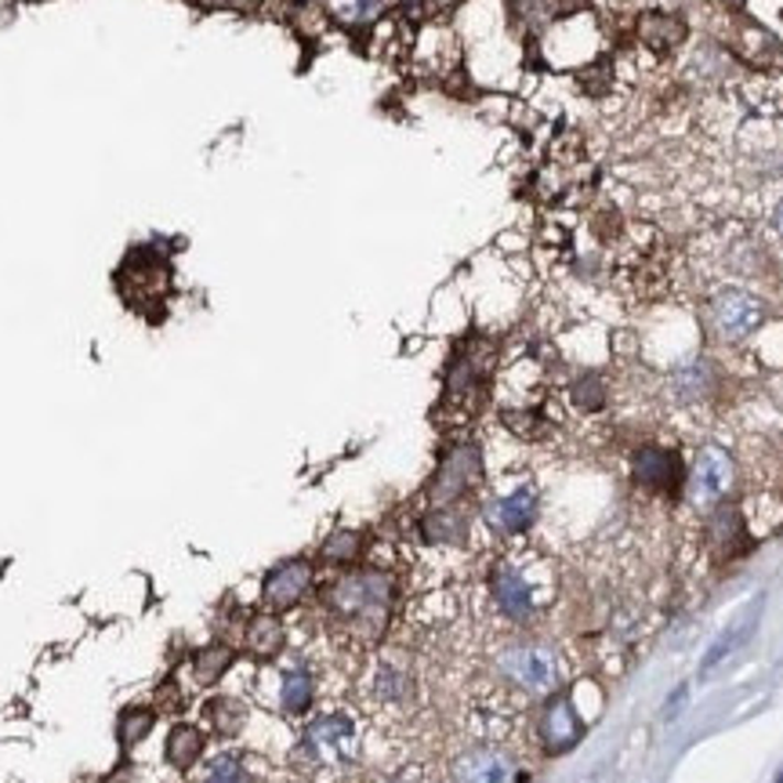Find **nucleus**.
<instances>
[{"instance_id":"f257e3e1","label":"nucleus","mask_w":783,"mask_h":783,"mask_svg":"<svg viewBox=\"0 0 783 783\" xmlns=\"http://www.w3.org/2000/svg\"><path fill=\"white\" fill-rule=\"evenodd\" d=\"M395 599V580L384 569H352L338 580L327 584L323 591V606L338 620L348 635L359 639H378L381 628L389 624Z\"/></svg>"},{"instance_id":"f03ea898","label":"nucleus","mask_w":783,"mask_h":783,"mask_svg":"<svg viewBox=\"0 0 783 783\" xmlns=\"http://www.w3.org/2000/svg\"><path fill=\"white\" fill-rule=\"evenodd\" d=\"M359 754V729L345 711L316 715L313 722L302 729L294 758L313 773H338L348 769Z\"/></svg>"},{"instance_id":"7ed1b4c3","label":"nucleus","mask_w":783,"mask_h":783,"mask_svg":"<svg viewBox=\"0 0 783 783\" xmlns=\"http://www.w3.org/2000/svg\"><path fill=\"white\" fill-rule=\"evenodd\" d=\"M497 675L522 696H548L563 682V664L552 645L541 642H515L497 653Z\"/></svg>"},{"instance_id":"20e7f679","label":"nucleus","mask_w":783,"mask_h":783,"mask_svg":"<svg viewBox=\"0 0 783 783\" xmlns=\"http://www.w3.org/2000/svg\"><path fill=\"white\" fill-rule=\"evenodd\" d=\"M490 599L497 606V613L515 620V624H526V620L537 617L541 606H544L541 580L533 577L522 563H515V558H504V563L493 566Z\"/></svg>"},{"instance_id":"39448f33","label":"nucleus","mask_w":783,"mask_h":783,"mask_svg":"<svg viewBox=\"0 0 783 783\" xmlns=\"http://www.w3.org/2000/svg\"><path fill=\"white\" fill-rule=\"evenodd\" d=\"M707 323H711L715 338L722 345H740L765 323V305L762 297H754L751 291L726 287L707 305Z\"/></svg>"},{"instance_id":"423d86ee","label":"nucleus","mask_w":783,"mask_h":783,"mask_svg":"<svg viewBox=\"0 0 783 783\" xmlns=\"http://www.w3.org/2000/svg\"><path fill=\"white\" fill-rule=\"evenodd\" d=\"M454 783H519V762L497 743H476L450 762Z\"/></svg>"},{"instance_id":"0eeeda50","label":"nucleus","mask_w":783,"mask_h":783,"mask_svg":"<svg viewBox=\"0 0 783 783\" xmlns=\"http://www.w3.org/2000/svg\"><path fill=\"white\" fill-rule=\"evenodd\" d=\"M316 566L308 558H287V563H276L261 580V602H265L272 613H287V609L302 606V599L313 591Z\"/></svg>"},{"instance_id":"6e6552de","label":"nucleus","mask_w":783,"mask_h":783,"mask_svg":"<svg viewBox=\"0 0 783 783\" xmlns=\"http://www.w3.org/2000/svg\"><path fill=\"white\" fill-rule=\"evenodd\" d=\"M482 476V457H479V446H457V450H450L443 457V465L439 471H435V479H432V504L435 508H443V504H457L461 497L476 487Z\"/></svg>"},{"instance_id":"1a4fd4ad","label":"nucleus","mask_w":783,"mask_h":783,"mask_svg":"<svg viewBox=\"0 0 783 783\" xmlns=\"http://www.w3.org/2000/svg\"><path fill=\"white\" fill-rule=\"evenodd\" d=\"M732 479H737L732 457L722 450V446H704V450L696 454V465H693V482H689L693 504L696 508H715L732 490Z\"/></svg>"},{"instance_id":"9d476101","label":"nucleus","mask_w":783,"mask_h":783,"mask_svg":"<svg viewBox=\"0 0 783 783\" xmlns=\"http://www.w3.org/2000/svg\"><path fill=\"white\" fill-rule=\"evenodd\" d=\"M631 471H635V482L650 493H675L686 479L682 471V461L671 450H661V446H642L631 461Z\"/></svg>"},{"instance_id":"9b49d317","label":"nucleus","mask_w":783,"mask_h":783,"mask_svg":"<svg viewBox=\"0 0 783 783\" xmlns=\"http://www.w3.org/2000/svg\"><path fill=\"white\" fill-rule=\"evenodd\" d=\"M584 737V726L569 704V696H552L548 707L541 715V743L548 754H563L569 748H577V740Z\"/></svg>"},{"instance_id":"f8f14e48","label":"nucleus","mask_w":783,"mask_h":783,"mask_svg":"<svg viewBox=\"0 0 783 783\" xmlns=\"http://www.w3.org/2000/svg\"><path fill=\"white\" fill-rule=\"evenodd\" d=\"M537 508H541L537 490H533V487H519V490L490 501L487 522L497 533H522V530L533 526V519H537Z\"/></svg>"},{"instance_id":"ddd939ff","label":"nucleus","mask_w":783,"mask_h":783,"mask_svg":"<svg viewBox=\"0 0 783 783\" xmlns=\"http://www.w3.org/2000/svg\"><path fill=\"white\" fill-rule=\"evenodd\" d=\"M276 704L283 715H305L308 707L316 704V675L308 671L305 664H291L280 671V682H276Z\"/></svg>"},{"instance_id":"4468645a","label":"nucleus","mask_w":783,"mask_h":783,"mask_svg":"<svg viewBox=\"0 0 783 783\" xmlns=\"http://www.w3.org/2000/svg\"><path fill=\"white\" fill-rule=\"evenodd\" d=\"M243 642L251 656L258 661H272L276 653H283V645H287V628H283L280 613H254L247 620V631H243Z\"/></svg>"},{"instance_id":"2eb2a0df","label":"nucleus","mask_w":783,"mask_h":783,"mask_svg":"<svg viewBox=\"0 0 783 783\" xmlns=\"http://www.w3.org/2000/svg\"><path fill=\"white\" fill-rule=\"evenodd\" d=\"M204 754V729L193 726V722H178L171 732H167V743H164V758L171 769H193L200 762Z\"/></svg>"},{"instance_id":"dca6fc26","label":"nucleus","mask_w":783,"mask_h":783,"mask_svg":"<svg viewBox=\"0 0 783 783\" xmlns=\"http://www.w3.org/2000/svg\"><path fill=\"white\" fill-rule=\"evenodd\" d=\"M421 533H425L428 544H465L468 519L457 512L454 504H443V508H435L432 515H425V522H421Z\"/></svg>"},{"instance_id":"f3484780","label":"nucleus","mask_w":783,"mask_h":783,"mask_svg":"<svg viewBox=\"0 0 783 783\" xmlns=\"http://www.w3.org/2000/svg\"><path fill=\"white\" fill-rule=\"evenodd\" d=\"M232 661H236V650L229 642H207L193 653V678L204 682V686H215L232 667Z\"/></svg>"},{"instance_id":"a211bd4d","label":"nucleus","mask_w":783,"mask_h":783,"mask_svg":"<svg viewBox=\"0 0 783 783\" xmlns=\"http://www.w3.org/2000/svg\"><path fill=\"white\" fill-rule=\"evenodd\" d=\"M392 0H323V8L330 11L334 22H341L348 30H359V26H370L378 15H384Z\"/></svg>"},{"instance_id":"6ab92c4d","label":"nucleus","mask_w":783,"mask_h":783,"mask_svg":"<svg viewBox=\"0 0 783 783\" xmlns=\"http://www.w3.org/2000/svg\"><path fill=\"white\" fill-rule=\"evenodd\" d=\"M671 392H675L678 403H700L711 392V370L704 363H689L671 374Z\"/></svg>"},{"instance_id":"aec40b11","label":"nucleus","mask_w":783,"mask_h":783,"mask_svg":"<svg viewBox=\"0 0 783 783\" xmlns=\"http://www.w3.org/2000/svg\"><path fill=\"white\" fill-rule=\"evenodd\" d=\"M410 671L406 667H395V664H381L378 675H374V696L381 704H403L410 696Z\"/></svg>"},{"instance_id":"412c9836","label":"nucleus","mask_w":783,"mask_h":783,"mask_svg":"<svg viewBox=\"0 0 783 783\" xmlns=\"http://www.w3.org/2000/svg\"><path fill=\"white\" fill-rule=\"evenodd\" d=\"M153 726H156V711H153V707H128V711L120 715V722H117L120 748L123 751L134 748V743L149 737V729H153Z\"/></svg>"},{"instance_id":"4be33fe9","label":"nucleus","mask_w":783,"mask_h":783,"mask_svg":"<svg viewBox=\"0 0 783 783\" xmlns=\"http://www.w3.org/2000/svg\"><path fill=\"white\" fill-rule=\"evenodd\" d=\"M682 36H686V26H682L678 19H671V15L642 19V41L650 47H656V52H667V47L682 44Z\"/></svg>"},{"instance_id":"5701e85b","label":"nucleus","mask_w":783,"mask_h":783,"mask_svg":"<svg viewBox=\"0 0 783 783\" xmlns=\"http://www.w3.org/2000/svg\"><path fill=\"white\" fill-rule=\"evenodd\" d=\"M200 783H251V773H247L240 754H218L204 765Z\"/></svg>"},{"instance_id":"b1692460","label":"nucleus","mask_w":783,"mask_h":783,"mask_svg":"<svg viewBox=\"0 0 783 783\" xmlns=\"http://www.w3.org/2000/svg\"><path fill=\"white\" fill-rule=\"evenodd\" d=\"M754 624H758V606H754V609H748V617H743V620H740V624H732V628L726 631V635H722V639H718V645H715V650L704 656V671H707V667H715L718 661H726V653H732V650H737V645H740V642H743V639H748V635H751V631H754Z\"/></svg>"},{"instance_id":"393cba45","label":"nucleus","mask_w":783,"mask_h":783,"mask_svg":"<svg viewBox=\"0 0 783 783\" xmlns=\"http://www.w3.org/2000/svg\"><path fill=\"white\" fill-rule=\"evenodd\" d=\"M359 548H363V533L338 530V533H330L327 544H323V558H327V563H352Z\"/></svg>"},{"instance_id":"a878e982","label":"nucleus","mask_w":783,"mask_h":783,"mask_svg":"<svg viewBox=\"0 0 783 783\" xmlns=\"http://www.w3.org/2000/svg\"><path fill=\"white\" fill-rule=\"evenodd\" d=\"M207 722L218 732H236L243 726V707L236 704L232 696H215V700L207 704Z\"/></svg>"},{"instance_id":"bb28decb","label":"nucleus","mask_w":783,"mask_h":783,"mask_svg":"<svg viewBox=\"0 0 783 783\" xmlns=\"http://www.w3.org/2000/svg\"><path fill=\"white\" fill-rule=\"evenodd\" d=\"M574 403H577L580 410H602V403H606V384H602V378H595V374L580 378V381L574 384Z\"/></svg>"},{"instance_id":"cd10ccee","label":"nucleus","mask_w":783,"mask_h":783,"mask_svg":"<svg viewBox=\"0 0 783 783\" xmlns=\"http://www.w3.org/2000/svg\"><path fill=\"white\" fill-rule=\"evenodd\" d=\"M204 8H236V11H254L258 0H196Z\"/></svg>"},{"instance_id":"c85d7f7f","label":"nucleus","mask_w":783,"mask_h":783,"mask_svg":"<svg viewBox=\"0 0 783 783\" xmlns=\"http://www.w3.org/2000/svg\"><path fill=\"white\" fill-rule=\"evenodd\" d=\"M389 783H428L425 776L417 773V769H406V773H400V776H392Z\"/></svg>"},{"instance_id":"c756f323","label":"nucleus","mask_w":783,"mask_h":783,"mask_svg":"<svg viewBox=\"0 0 783 783\" xmlns=\"http://www.w3.org/2000/svg\"><path fill=\"white\" fill-rule=\"evenodd\" d=\"M686 686H678V693H675V704H667V711L664 715H678V707H682V700H686Z\"/></svg>"},{"instance_id":"7c9ffc66","label":"nucleus","mask_w":783,"mask_h":783,"mask_svg":"<svg viewBox=\"0 0 783 783\" xmlns=\"http://www.w3.org/2000/svg\"><path fill=\"white\" fill-rule=\"evenodd\" d=\"M773 226H776V232L783 236V204L776 207V215H773Z\"/></svg>"},{"instance_id":"2f4dec72","label":"nucleus","mask_w":783,"mask_h":783,"mask_svg":"<svg viewBox=\"0 0 783 783\" xmlns=\"http://www.w3.org/2000/svg\"><path fill=\"white\" fill-rule=\"evenodd\" d=\"M776 783H783V773H780V776H776Z\"/></svg>"},{"instance_id":"473e14b6","label":"nucleus","mask_w":783,"mask_h":783,"mask_svg":"<svg viewBox=\"0 0 783 783\" xmlns=\"http://www.w3.org/2000/svg\"><path fill=\"white\" fill-rule=\"evenodd\" d=\"M729 4H740V0H729Z\"/></svg>"}]
</instances>
